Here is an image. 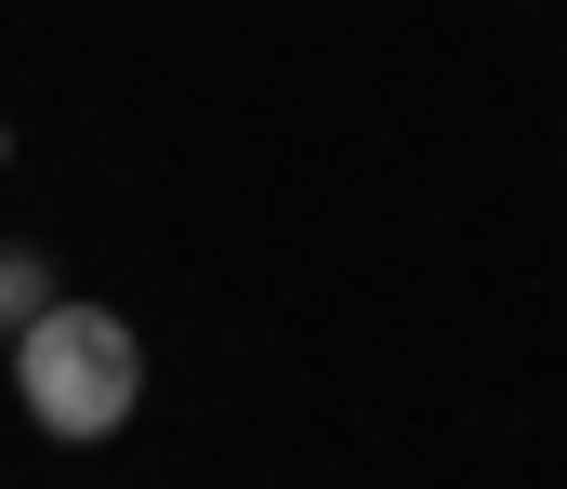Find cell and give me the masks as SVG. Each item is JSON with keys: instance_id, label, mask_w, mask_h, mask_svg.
Segmentation results:
<instances>
[{"instance_id": "1", "label": "cell", "mask_w": 567, "mask_h": 489, "mask_svg": "<svg viewBox=\"0 0 567 489\" xmlns=\"http://www.w3.org/2000/svg\"><path fill=\"white\" fill-rule=\"evenodd\" d=\"M13 397L40 437H120L145 397V344L120 305H40L13 330Z\"/></svg>"}, {"instance_id": "2", "label": "cell", "mask_w": 567, "mask_h": 489, "mask_svg": "<svg viewBox=\"0 0 567 489\" xmlns=\"http://www.w3.org/2000/svg\"><path fill=\"white\" fill-rule=\"evenodd\" d=\"M40 305H53V252L40 238H0V344L40 318Z\"/></svg>"}, {"instance_id": "3", "label": "cell", "mask_w": 567, "mask_h": 489, "mask_svg": "<svg viewBox=\"0 0 567 489\" xmlns=\"http://www.w3.org/2000/svg\"><path fill=\"white\" fill-rule=\"evenodd\" d=\"M0 172H13V133H0Z\"/></svg>"}]
</instances>
